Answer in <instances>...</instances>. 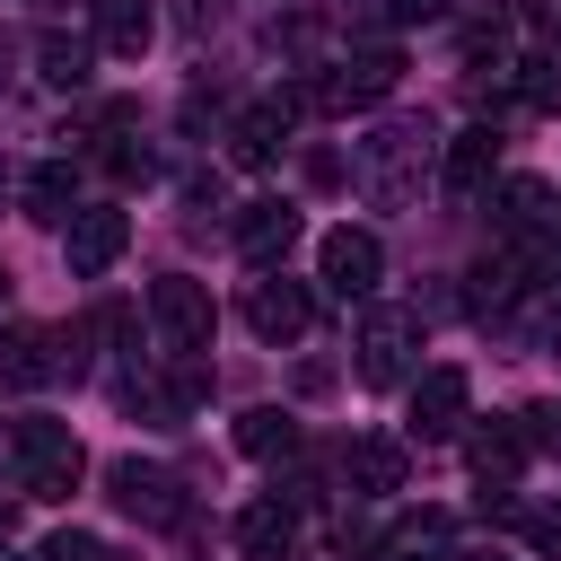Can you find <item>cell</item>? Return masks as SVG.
I'll list each match as a JSON object with an SVG mask.
<instances>
[{
	"mask_svg": "<svg viewBox=\"0 0 561 561\" xmlns=\"http://www.w3.org/2000/svg\"><path fill=\"white\" fill-rule=\"evenodd\" d=\"M412 342H421V316L412 307H368L359 316V386H403L412 377Z\"/></svg>",
	"mask_w": 561,
	"mask_h": 561,
	"instance_id": "obj_5",
	"label": "cell"
},
{
	"mask_svg": "<svg viewBox=\"0 0 561 561\" xmlns=\"http://www.w3.org/2000/svg\"><path fill=\"white\" fill-rule=\"evenodd\" d=\"M123 245H131V219H123L114 202H96V210H70V228H61V254H70V272H79V280L114 272V263H123Z\"/></svg>",
	"mask_w": 561,
	"mask_h": 561,
	"instance_id": "obj_8",
	"label": "cell"
},
{
	"mask_svg": "<svg viewBox=\"0 0 561 561\" xmlns=\"http://www.w3.org/2000/svg\"><path fill=\"white\" fill-rule=\"evenodd\" d=\"M105 167H114V175H123V184H131V175H140V184H149V167H158V158H149V149H131V140H114V149H105Z\"/></svg>",
	"mask_w": 561,
	"mask_h": 561,
	"instance_id": "obj_25",
	"label": "cell"
},
{
	"mask_svg": "<svg viewBox=\"0 0 561 561\" xmlns=\"http://www.w3.org/2000/svg\"><path fill=\"white\" fill-rule=\"evenodd\" d=\"M26 210H35V219H53V228H70V210H79V175H70L61 158H53V167H35V175H26Z\"/></svg>",
	"mask_w": 561,
	"mask_h": 561,
	"instance_id": "obj_22",
	"label": "cell"
},
{
	"mask_svg": "<svg viewBox=\"0 0 561 561\" xmlns=\"http://www.w3.org/2000/svg\"><path fill=\"white\" fill-rule=\"evenodd\" d=\"M237 447H245V456H254V465H280V456H289V447H298V421H289V412H280V403H254V412H245V421H237Z\"/></svg>",
	"mask_w": 561,
	"mask_h": 561,
	"instance_id": "obj_21",
	"label": "cell"
},
{
	"mask_svg": "<svg viewBox=\"0 0 561 561\" xmlns=\"http://www.w3.org/2000/svg\"><path fill=\"white\" fill-rule=\"evenodd\" d=\"M35 561H114V552H105L96 535H44V543H35Z\"/></svg>",
	"mask_w": 561,
	"mask_h": 561,
	"instance_id": "obj_24",
	"label": "cell"
},
{
	"mask_svg": "<svg viewBox=\"0 0 561 561\" xmlns=\"http://www.w3.org/2000/svg\"><path fill=\"white\" fill-rule=\"evenodd\" d=\"M149 35H158L149 0H96V44H105V53L140 61V53H149Z\"/></svg>",
	"mask_w": 561,
	"mask_h": 561,
	"instance_id": "obj_17",
	"label": "cell"
},
{
	"mask_svg": "<svg viewBox=\"0 0 561 561\" xmlns=\"http://www.w3.org/2000/svg\"><path fill=\"white\" fill-rule=\"evenodd\" d=\"M465 403H473L465 368H421V386H412V430H421V438H456V430H465Z\"/></svg>",
	"mask_w": 561,
	"mask_h": 561,
	"instance_id": "obj_12",
	"label": "cell"
},
{
	"mask_svg": "<svg viewBox=\"0 0 561 561\" xmlns=\"http://www.w3.org/2000/svg\"><path fill=\"white\" fill-rule=\"evenodd\" d=\"M0 79H9V35H0Z\"/></svg>",
	"mask_w": 561,
	"mask_h": 561,
	"instance_id": "obj_31",
	"label": "cell"
},
{
	"mask_svg": "<svg viewBox=\"0 0 561 561\" xmlns=\"http://www.w3.org/2000/svg\"><path fill=\"white\" fill-rule=\"evenodd\" d=\"M70 368H79V342L70 333H53V324H9L0 333V386L9 394H35V386H53Z\"/></svg>",
	"mask_w": 561,
	"mask_h": 561,
	"instance_id": "obj_4",
	"label": "cell"
},
{
	"mask_svg": "<svg viewBox=\"0 0 561 561\" xmlns=\"http://www.w3.org/2000/svg\"><path fill=\"white\" fill-rule=\"evenodd\" d=\"M543 219H552V184L508 175L500 184V237H543Z\"/></svg>",
	"mask_w": 561,
	"mask_h": 561,
	"instance_id": "obj_20",
	"label": "cell"
},
{
	"mask_svg": "<svg viewBox=\"0 0 561 561\" xmlns=\"http://www.w3.org/2000/svg\"><path fill=\"white\" fill-rule=\"evenodd\" d=\"M237 543H245L254 561H280V552L298 543V508H289V500H254V508L237 517Z\"/></svg>",
	"mask_w": 561,
	"mask_h": 561,
	"instance_id": "obj_16",
	"label": "cell"
},
{
	"mask_svg": "<svg viewBox=\"0 0 561 561\" xmlns=\"http://www.w3.org/2000/svg\"><path fill=\"white\" fill-rule=\"evenodd\" d=\"M88 61H96V44H88V35H61V26H44V35H35V70H44L53 88H88Z\"/></svg>",
	"mask_w": 561,
	"mask_h": 561,
	"instance_id": "obj_19",
	"label": "cell"
},
{
	"mask_svg": "<svg viewBox=\"0 0 561 561\" xmlns=\"http://www.w3.org/2000/svg\"><path fill=\"white\" fill-rule=\"evenodd\" d=\"M79 473H88V456H79L70 421H18V491L26 500H70Z\"/></svg>",
	"mask_w": 561,
	"mask_h": 561,
	"instance_id": "obj_2",
	"label": "cell"
},
{
	"mask_svg": "<svg viewBox=\"0 0 561 561\" xmlns=\"http://www.w3.org/2000/svg\"><path fill=\"white\" fill-rule=\"evenodd\" d=\"M394 79H403V53H394V44H368V53H351L333 79H307L289 105H324V114H342V105H377V96H394Z\"/></svg>",
	"mask_w": 561,
	"mask_h": 561,
	"instance_id": "obj_3",
	"label": "cell"
},
{
	"mask_svg": "<svg viewBox=\"0 0 561 561\" xmlns=\"http://www.w3.org/2000/svg\"><path fill=\"white\" fill-rule=\"evenodd\" d=\"M316 272H324V289H333V298H368V289L386 280V245H377L368 228H324Z\"/></svg>",
	"mask_w": 561,
	"mask_h": 561,
	"instance_id": "obj_7",
	"label": "cell"
},
{
	"mask_svg": "<svg viewBox=\"0 0 561 561\" xmlns=\"http://www.w3.org/2000/svg\"><path fill=\"white\" fill-rule=\"evenodd\" d=\"M9 535H18V508H9V500H0V543H9Z\"/></svg>",
	"mask_w": 561,
	"mask_h": 561,
	"instance_id": "obj_28",
	"label": "cell"
},
{
	"mask_svg": "<svg viewBox=\"0 0 561 561\" xmlns=\"http://www.w3.org/2000/svg\"><path fill=\"white\" fill-rule=\"evenodd\" d=\"M105 482H114V508H131V517H149V526H184V517H193V508H184V482H175L167 465L123 456Z\"/></svg>",
	"mask_w": 561,
	"mask_h": 561,
	"instance_id": "obj_9",
	"label": "cell"
},
{
	"mask_svg": "<svg viewBox=\"0 0 561 561\" xmlns=\"http://www.w3.org/2000/svg\"><path fill=\"white\" fill-rule=\"evenodd\" d=\"M508 88H517L535 114H552V105H561V53H535V61H517V79H508Z\"/></svg>",
	"mask_w": 561,
	"mask_h": 561,
	"instance_id": "obj_23",
	"label": "cell"
},
{
	"mask_svg": "<svg viewBox=\"0 0 561 561\" xmlns=\"http://www.w3.org/2000/svg\"><path fill=\"white\" fill-rule=\"evenodd\" d=\"M149 324H158V342H167V351H202L219 316H210V289H202V280L167 272V280H149Z\"/></svg>",
	"mask_w": 561,
	"mask_h": 561,
	"instance_id": "obj_6",
	"label": "cell"
},
{
	"mask_svg": "<svg viewBox=\"0 0 561 561\" xmlns=\"http://www.w3.org/2000/svg\"><path fill=\"white\" fill-rule=\"evenodd\" d=\"M342 473H351L368 500H386V491H403V447H394V438H351Z\"/></svg>",
	"mask_w": 561,
	"mask_h": 561,
	"instance_id": "obj_18",
	"label": "cell"
},
{
	"mask_svg": "<svg viewBox=\"0 0 561 561\" xmlns=\"http://www.w3.org/2000/svg\"><path fill=\"white\" fill-rule=\"evenodd\" d=\"M491 167H500V131H491V123H465V131L438 140V184H447L456 202H473V193L491 184Z\"/></svg>",
	"mask_w": 561,
	"mask_h": 561,
	"instance_id": "obj_11",
	"label": "cell"
},
{
	"mask_svg": "<svg viewBox=\"0 0 561 561\" xmlns=\"http://www.w3.org/2000/svg\"><path fill=\"white\" fill-rule=\"evenodd\" d=\"M289 245H298V210H289V202H245V210H237V254H245L254 272H272Z\"/></svg>",
	"mask_w": 561,
	"mask_h": 561,
	"instance_id": "obj_13",
	"label": "cell"
},
{
	"mask_svg": "<svg viewBox=\"0 0 561 561\" xmlns=\"http://www.w3.org/2000/svg\"><path fill=\"white\" fill-rule=\"evenodd\" d=\"M465 561H508V552H465Z\"/></svg>",
	"mask_w": 561,
	"mask_h": 561,
	"instance_id": "obj_30",
	"label": "cell"
},
{
	"mask_svg": "<svg viewBox=\"0 0 561 561\" xmlns=\"http://www.w3.org/2000/svg\"><path fill=\"white\" fill-rule=\"evenodd\" d=\"M438 9H447V0H386V18H394V26H421V18H438Z\"/></svg>",
	"mask_w": 561,
	"mask_h": 561,
	"instance_id": "obj_27",
	"label": "cell"
},
{
	"mask_svg": "<svg viewBox=\"0 0 561 561\" xmlns=\"http://www.w3.org/2000/svg\"><path fill=\"white\" fill-rule=\"evenodd\" d=\"M245 324H254L263 342H298V333L316 324V298H307L298 280H280V272H263V280H245Z\"/></svg>",
	"mask_w": 561,
	"mask_h": 561,
	"instance_id": "obj_10",
	"label": "cell"
},
{
	"mask_svg": "<svg viewBox=\"0 0 561 561\" xmlns=\"http://www.w3.org/2000/svg\"><path fill=\"white\" fill-rule=\"evenodd\" d=\"M438 149V131H430V114H394L377 140H359V184H368V202H403L412 193V167Z\"/></svg>",
	"mask_w": 561,
	"mask_h": 561,
	"instance_id": "obj_1",
	"label": "cell"
},
{
	"mask_svg": "<svg viewBox=\"0 0 561 561\" xmlns=\"http://www.w3.org/2000/svg\"><path fill=\"white\" fill-rule=\"evenodd\" d=\"M526 26H535L543 44H561V0H526Z\"/></svg>",
	"mask_w": 561,
	"mask_h": 561,
	"instance_id": "obj_26",
	"label": "cell"
},
{
	"mask_svg": "<svg viewBox=\"0 0 561 561\" xmlns=\"http://www.w3.org/2000/svg\"><path fill=\"white\" fill-rule=\"evenodd\" d=\"M552 237H561V193H552Z\"/></svg>",
	"mask_w": 561,
	"mask_h": 561,
	"instance_id": "obj_29",
	"label": "cell"
},
{
	"mask_svg": "<svg viewBox=\"0 0 561 561\" xmlns=\"http://www.w3.org/2000/svg\"><path fill=\"white\" fill-rule=\"evenodd\" d=\"M465 465H473L491 491H508V482L526 473V430H517V421H482V430L465 438Z\"/></svg>",
	"mask_w": 561,
	"mask_h": 561,
	"instance_id": "obj_15",
	"label": "cell"
},
{
	"mask_svg": "<svg viewBox=\"0 0 561 561\" xmlns=\"http://www.w3.org/2000/svg\"><path fill=\"white\" fill-rule=\"evenodd\" d=\"M280 140H289V96H263V105H245V114L228 123V158H237V167H272Z\"/></svg>",
	"mask_w": 561,
	"mask_h": 561,
	"instance_id": "obj_14",
	"label": "cell"
}]
</instances>
